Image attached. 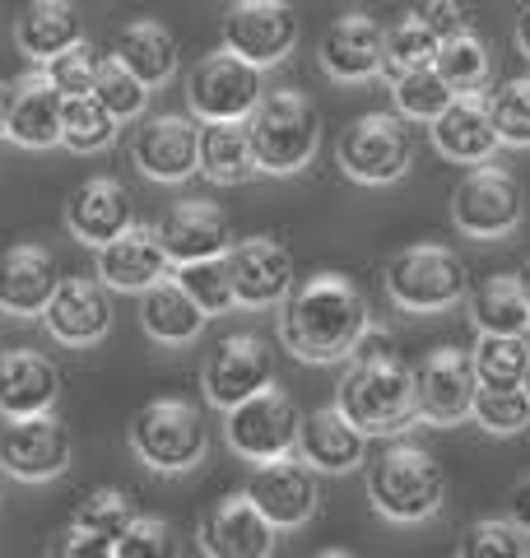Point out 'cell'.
<instances>
[{
  "mask_svg": "<svg viewBox=\"0 0 530 558\" xmlns=\"http://www.w3.org/2000/svg\"><path fill=\"white\" fill-rule=\"evenodd\" d=\"M246 135H252L256 172L289 178V172H303L312 163L316 145H322V117H316L308 94L270 89L252 112V121H246Z\"/></svg>",
  "mask_w": 530,
  "mask_h": 558,
  "instance_id": "4",
  "label": "cell"
},
{
  "mask_svg": "<svg viewBox=\"0 0 530 558\" xmlns=\"http://www.w3.org/2000/svg\"><path fill=\"white\" fill-rule=\"evenodd\" d=\"M392 98H396V117L400 121H433L451 108V89L437 80L433 65L410 70V75H396L392 80Z\"/></svg>",
  "mask_w": 530,
  "mask_h": 558,
  "instance_id": "38",
  "label": "cell"
},
{
  "mask_svg": "<svg viewBox=\"0 0 530 558\" xmlns=\"http://www.w3.org/2000/svg\"><path fill=\"white\" fill-rule=\"evenodd\" d=\"M298 461H303L312 475H345V470L363 465V451H368V438L359 428L349 424L340 410H312L303 414L298 424Z\"/></svg>",
  "mask_w": 530,
  "mask_h": 558,
  "instance_id": "26",
  "label": "cell"
},
{
  "mask_svg": "<svg viewBox=\"0 0 530 558\" xmlns=\"http://www.w3.org/2000/svg\"><path fill=\"white\" fill-rule=\"evenodd\" d=\"M507 521L517 526L521 535H530V475L511 488V498H507Z\"/></svg>",
  "mask_w": 530,
  "mask_h": 558,
  "instance_id": "49",
  "label": "cell"
},
{
  "mask_svg": "<svg viewBox=\"0 0 530 558\" xmlns=\"http://www.w3.org/2000/svg\"><path fill=\"white\" fill-rule=\"evenodd\" d=\"M140 322H145L149 336L164 340V344H191L205 326L201 307L177 289V279H164V284H154L149 293H140Z\"/></svg>",
  "mask_w": 530,
  "mask_h": 558,
  "instance_id": "33",
  "label": "cell"
},
{
  "mask_svg": "<svg viewBox=\"0 0 530 558\" xmlns=\"http://www.w3.org/2000/svg\"><path fill=\"white\" fill-rule=\"evenodd\" d=\"M94 98L103 102V112H108L117 126H121V121H140V117H145V108H149V89L131 75V70H121L112 57L98 61Z\"/></svg>",
  "mask_w": 530,
  "mask_h": 558,
  "instance_id": "42",
  "label": "cell"
},
{
  "mask_svg": "<svg viewBox=\"0 0 530 558\" xmlns=\"http://www.w3.org/2000/svg\"><path fill=\"white\" fill-rule=\"evenodd\" d=\"M135 517H140V512L131 508V498L121 494V488H94V494H88L80 508H75L70 526H80V531H88V535H98V539H108V545H117V539L131 531Z\"/></svg>",
  "mask_w": 530,
  "mask_h": 558,
  "instance_id": "41",
  "label": "cell"
},
{
  "mask_svg": "<svg viewBox=\"0 0 530 558\" xmlns=\"http://www.w3.org/2000/svg\"><path fill=\"white\" fill-rule=\"evenodd\" d=\"M242 498L252 502V508L270 521V531H298L308 526L316 517V475L303 465V461H265V465H252V475H246V488Z\"/></svg>",
  "mask_w": 530,
  "mask_h": 558,
  "instance_id": "14",
  "label": "cell"
},
{
  "mask_svg": "<svg viewBox=\"0 0 530 558\" xmlns=\"http://www.w3.org/2000/svg\"><path fill=\"white\" fill-rule=\"evenodd\" d=\"M335 410H340L363 438L373 433H400L414 424V368L396 354V344L382 330H368L353 349L349 368L335 387Z\"/></svg>",
  "mask_w": 530,
  "mask_h": 558,
  "instance_id": "2",
  "label": "cell"
},
{
  "mask_svg": "<svg viewBox=\"0 0 530 558\" xmlns=\"http://www.w3.org/2000/svg\"><path fill=\"white\" fill-rule=\"evenodd\" d=\"M112 558H182V539L164 517H135L131 531L112 545Z\"/></svg>",
  "mask_w": 530,
  "mask_h": 558,
  "instance_id": "45",
  "label": "cell"
},
{
  "mask_svg": "<svg viewBox=\"0 0 530 558\" xmlns=\"http://www.w3.org/2000/svg\"><path fill=\"white\" fill-rule=\"evenodd\" d=\"M154 233H158V247H164V256L177 270L196 266V260L228 256V247H233V223H228L224 209L209 205V201L172 205L168 215L154 223Z\"/></svg>",
  "mask_w": 530,
  "mask_h": 558,
  "instance_id": "17",
  "label": "cell"
},
{
  "mask_svg": "<svg viewBox=\"0 0 530 558\" xmlns=\"http://www.w3.org/2000/svg\"><path fill=\"white\" fill-rule=\"evenodd\" d=\"M521 396L530 400V363H526V377H521Z\"/></svg>",
  "mask_w": 530,
  "mask_h": 558,
  "instance_id": "54",
  "label": "cell"
},
{
  "mask_svg": "<svg viewBox=\"0 0 530 558\" xmlns=\"http://www.w3.org/2000/svg\"><path fill=\"white\" fill-rule=\"evenodd\" d=\"M433 145H437V154H447L451 163L484 168V159L498 149V131H493V121H489L484 98H451V108L433 121Z\"/></svg>",
  "mask_w": 530,
  "mask_h": 558,
  "instance_id": "28",
  "label": "cell"
},
{
  "mask_svg": "<svg viewBox=\"0 0 530 558\" xmlns=\"http://www.w3.org/2000/svg\"><path fill=\"white\" fill-rule=\"evenodd\" d=\"M466 289H470L466 260L451 247H442V242H414V247L396 252L392 266H386V293L405 312L456 307L466 299Z\"/></svg>",
  "mask_w": 530,
  "mask_h": 558,
  "instance_id": "6",
  "label": "cell"
},
{
  "mask_svg": "<svg viewBox=\"0 0 530 558\" xmlns=\"http://www.w3.org/2000/svg\"><path fill=\"white\" fill-rule=\"evenodd\" d=\"M517 284H521V293H526V303H530V260L521 266V275H517Z\"/></svg>",
  "mask_w": 530,
  "mask_h": 558,
  "instance_id": "52",
  "label": "cell"
},
{
  "mask_svg": "<svg viewBox=\"0 0 530 558\" xmlns=\"http://www.w3.org/2000/svg\"><path fill=\"white\" fill-rule=\"evenodd\" d=\"M57 396H61L57 363L38 354V349H5V363H0V414L38 418L51 414Z\"/></svg>",
  "mask_w": 530,
  "mask_h": 558,
  "instance_id": "25",
  "label": "cell"
},
{
  "mask_svg": "<svg viewBox=\"0 0 530 558\" xmlns=\"http://www.w3.org/2000/svg\"><path fill=\"white\" fill-rule=\"evenodd\" d=\"M196 172H205L219 186H238L256 178V159H252V135L246 121H228V126H201V159Z\"/></svg>",
  "mask_w": 530,
  "mask_h": 558,
  "instance_id": "32",
  "label": "cell"
},
{
  "mask_svg": "<svg viewBox=\"0 0 530 558\" xmlns=\"http://www.w3.org/2000/svg\"><path fill=\"white\" fill-rule=\"evenodd\" d=\"M433 70H437V80L451 89V98H480V89L489 84V70H493L489 43L474 38V33H461V38L437 47Z\"/></svg>",
  "mask_w": 530,
  "mask_h": 558,
  "instance_id": "34",
  "label": "cell"
},
{
  "mask_svg": "<svg viewBox=\"0 0 530 558\" xmlns=\"http://www.w3.org/2000/svg\"><path fill=\"white\" fill-rule=\"evenodd\" d=\"M228 279H233L238 307H275L289 299L293 279V252L279 238H242L228 247Z\"/></svg>",
  "mask_w": 530,
  "mask_h": 558,
  "instance_id": "16",
  "label": "cell"
},
{
  "mask_svg": "<svg viewBox=\"0 0 530 558\" xmlns=\"http://www.w3.org/2000/svg\"><path fill=\"white\" fill-rule=\"evenodd\" d=\"M335 159L363 186H386L400 182L414 163V135L396 112H363L359 121H349Z\"/></svg>",
  "mask_w": 530,
  "mask_h": 558,
  "instance_id": "7",
  "label": "cell"
},
{
  "mask_svg": "<svg viewBox=\"0 0 530 558\" xmlns=\"http://www.w3.org/2000/svg\"><path fill=\"white\" fill-rule=\"evenodd\" d=\"M373 330L368 303L353 279L335 270H316L298 279L289 299L279 303V340L303 363H340L353 359V349Z\"/></svg>",
  "mask_w": 530,
  "mask_h": 558,
  "instance_id": "1",
  "label": "cell"
},
{
  "mask_svg": "<svg viewBox=\"0 0 530 558\" xmlns=\"http://www.w3.org/2000/svg\"><path fill=\"white\" fill-rule=\"evenodd\" d=\"M201 554L205 558H270L275 531L242 494H228L201 517Z\"/></svg>",
  "mask_w": 530,
  "mask_h": 558,
  "instance_id": "21",
  "label": "cell"
},
{
  "mask_svg": "<svg viewBox=\"0 0 530 558\" xmlns=\"http://www.w3.org/2000/svg\"><path fill=\"white\" fill-rule=\"evenodd\" d=\"M98 51L94 47H70L65 57H57V61H47L43 65V80L51 84V89L61 94V102H70V98H94V80H98Z\"/></svg>",
  "mask_w": 530,
  "mask_h": 558,
  "instance_id": "44",
  "label": "cell"
},
{
  "mask_svg": "<svg viewBox=\"0 0 530 558\" xmlns=\"http://www.w3.org/2000/svg\"><path fill=\"white\" fill-rule=\"evenodd\" d=\"M80 10L70 0H33V5L20 10L14 20V38H20V51L33 61H57L70 47H80Z\"/></svg>",
  "mask_w": 530,
  "mask_h": 558,
  "instance_id": "29",
  "label": "cell"
},
{
  "mask_svg": "<svg viewBox=\"0 0 530 558\" xmlns=\"http://www.w3.org/2000/svg\"><path fill=\"white\" fill-rule=\"evenodd\" d=\"M0 363H5V344H0Z\"/></svg>",
  "mask_w": 530,
  "mask_h": 558,
  "instance_id": "56",
  "label": "cell"
},
{
  "mask_svg": "<svg viewBox=\"0 0 530 558\" xmlns=\"http://www.w3.org/2000/svg\"><path fill=\"white\" fill-rule=\"evenodd\" d=\"M526 363H530V340H517V336H480V344L470 349V368L484 391L521 387Z\"/></svg>",
  "mask_w": 530,
  "mask_h": 558,
  "instance_id": "35",
  "label": "cell"
},
{
  "mask_svg": "<svg viewBox=\"0 0 530 558\" xmlns=\"http://www.w3.org/2000/svg\"><path fill=\"white\" fill-rule=\"evenodd\" d=\"M447 498V470L419 442H392L382 457L368 465V502L400 526L429 521L442 512Z\"/></svg>",
  "mask_w": 530,
  "mask_h": 558,
  "instance_id": "3",
  "label": "cell"
},
{
  "mask_svg": "<svg viewBox=\"0 0 530 558\" xmlns=\"http://www.w3.org/2000/svg\"><path fill=\"white\" fill-rule=\"evenodd\" d=\"M117 140V121L103 112L98 98H70L61 102V145L75 154H94L108 149Z\"/></svg>",
  "mask_w": 530,
  "mask_h": 558,
  "instance_id": "39",
  "label": "cell"
},
{
  "mask_svg": "<svg viewBox=\"0 0 530 558\" xmlns=\"http://www.w3.org/2000/svg\"><path fill=\"white\" fill-rule=\"evenodd\" d=\"M489 121L498 131V145L530 149V75H511L484 98Z\"/></svg>",
  "mask_w": 530,
  "mask_h": 558,
  "instance_id": "36",
  "label": "cell"
},
{
  "mask_svg": "<svg viewBox=\"0 0 530 558\" xmlns=\"http://www.w3.org/2000/svg\"><path fill=\"white\" fill-rule=\"evenodd\" d=\"M5 131H10V84L0 80V140H5Z\"/></svg>",
  "mask_w": 530,
  "mask_h": 558,
  "instance_id": "51",
  "label": "cell"
},
{
  "mask_svg": "<svg viewBox=\"0 0 530 558\" xmlns=\"http://www.w3.org/2000/svg\"><path fill=\"white\" fill-rule=\"evenodd\" d=\"M172 279H177V289H182L186 299L201 307V317H219V312L238 307V299H233V279H228V260H224V256H215V260H196V266H182Z\"/></svg>",
  "mask_w": 530,
  "mask_h": 558,
  "instance_id": "40",
  "label": "cell"
},
{
  "mask_svg": "<svg viewBox=\"0 0 530 558\" xmlns=\"http://www.w3.org/2000/svg\"><path fill=\"white\" fill-rule=\"evenodd\" d=\"M526 215V191L507 168H470L451 191V219L466 238H507Z\"/></svg>",
  "mask_w": 530,
  "mask_h": 558,
  "instance_id": "9",
  "label": "cell"
},
{
  "mask_svg": "<svg viewBox=\"0 0 530 558\" xmlns=\"http://www.w3.org/2000/svg\"><path fill=\"white\" fill-rule=\"evenodd\" d=\"M65 229L80 242H88V247H108L112 238L135 229V209H131L127 186H121L117 178L80 182L65 201Z\"/></svg>",
  "mask_w": 530,
  "mask_h": 558,
  "instance_id": "22",
  "label": "cell"
},
{
  "mask_svg": "<svg viewBox=\"0 0 530 558\" xmlns=\"http://www.w3.org/2000/svg\"><path fill=\"white\" fill-rule=\"evenodd\" d=\"M474 391H480V381H474L466 349L442 344L414 368V414L437 428H451L461 418H470Z\"/></svg>",
  "mask_w": 530,
  "mask_h": 558,
  "instance_id": "15",
  "label": "cell"
},
{
  "mask_svg": "<svg viewBox=\"0 0 530 558\" xmlns=\"http://www.w3.org/2000/svg\"><path fill=\"white\" fill-rule=\"evenodd\" d=\"M43 326L51 340L61 344H94L108 336L112 326V299L108 289L98 284V279L88 275H65L57 293H51V303L43 312Z\"/></svg>",
  "mask_w": 530,
  "mask_h": 558,
  "instance_id": "19",
  "label": "cell"
},
{
  "mask_svg": "<svg viewBox=\"0 0 530 558\" xmlns=\"http://www.w3.org/2000/svg\"><path fill=\"white\" fill-rule=\"evenodd\" d=\"M298 424H303L298 405L279 387H270L256 400H246V405L228 410L224 433H228V447H233L242 461L265 465V461H285L298 447Z\"/></svg>",
  "mask_w": 530,
  "mask_h": 558,
  "instance_id": "12",
  "label": "cell"
},
{
  "mask_svg": "<svg viewBox=\"0 0 530 558\" xmlns=\"http://www.w3.org/2000/svg\"><path fill=\"white\" fill-rule=\"evenodd\" d=\"M5 135L24 149L61 145V94L43 80V70L10 84V131Z\"/></svg>",
  "mask_w": 530,
  "mask_h": 558,
  "instance_id": "27",
  "label": "cell"
},
{
  "mask_svg": "<svg viewBox=\"0 0 530 558\" xmlns=\"http://www.w3.org/2000/svg\"><path fill=\"white\" fill-rule=\"evenodd\" d=\"M470 418L498 438H511V433H526L530 428V400L521 396V387L511 391H474V405H470Z\"/></svg>",
  "mask_w": 530,
  "mask_h": 558,
  "instance_id": "43",
  "label": "cell"
},
{
  "mask_svg": "<svg viewBox=\"0 0 530 558\" xmlns=\"http://www.w3.org/2000/svg\"><path fill=\"white\" fill-rule=\"evenodd\" d=\"M47 558H112V545L108 539H98V535H88V531H80V526H65V531L51 535Z\"/></svg>",
  "mask_w": 530,
  "mask_h": 558,
  "instance_id": "48",
  "label": "cell"
},
{
  "mask_svg": "<svg viewBox=\"0 0 530 558\" xmlns=\"http://www.w3.org/2000/svg\"><path fill=\"white\" fill-rule=\"evenodd\" d=\"M410 14L433 33L437 43H451V38H461V33H470V20H466V10L456 5V0H429V5H410Z\"/></svg>",
  "mask_w": 530,
  "mask_h": 558,
  "instance_id": "47",
  "label": "cell"
},
{
  "mask_svg": "<svg viewBox=\"0 0 530 558\" xmlns=\"http://www.w3.org/2000/svg\"><path fill=\"white\" fill-rule=\"evenodd\" d=\"M265 98V84H261V70L242 65L238 57L228 51H215L205 57L186 80V102L205 126H228V121H252V112L261 108Z\"/></svg>",
  "mask_w": 530,
  "mask_h": 558,
  "instance_id": "10",
  "label": "cell"
},
{
  "mask_svg": "<svg viewBox=\"0 0 530 558\" xmlns=\"http://www.w3.org/2000/svg\"><path fill=\"white\" fill-rule=\"evenodd\" d=\"M112 61L121 70H131V75L145 84V89H158V84H168L172 70H177V43L168 38L164 24L135 20V24H127V28L117 33Z\"/></svg>",
  "mask_w": 530,
  "mask_h": 558,
  "instance_id": "30",
  "label": "cell"
},
{
  "mask_svg": "<svg viewBox=\"0 0 530 558\" xmlns=\"http://www.w3.org/2000/svg\"><path fill=\"white\" fill-rule=\"evenodd\" d=\"M0 494H5V470H0Z\"/></svg>",
  "mask_w": 530,
  "mask_h": 558,
  "instance_id": "55",
  "label": "cell"
},
{
  "mask_svg": "<svg viewBox=\"0 0 530 558\" xmlns=\"http://www.w3.org/2000/svg\"><path fill=\"white\" fill-rule=\"evenodd\" d=\"M57 284H61L57 260L38 242H20V247L0 252V312H10V317H43Z\"/></svg>",
  "mask_w": 530,
  "mask_h": 558,
  "instance_id": "24",
  "label": "cell"
},
{
  "mask_svg": "<svg viewBox=\"0 0 530 558\" xmlns=\"http://www.w3.org/2000/svg\"><path fill=\"white\" fill-rule=\"evenodd\" d=\"M201 159V121L182 112L145 117L135 131V163L154 182H186Z\"/></svg>",
  "mask_w": 530,
  "mask_h": 558,
  "instance_id": "18",
  "label": "cell"
},
{
  "mask_svg": "<svg viewBox=\"0 0 530 558\" xmlns=\"http://www.w3.org/2000/svg\"><path fill=\"white\" fill-rule=\"evenodd\" d=\"M131 451L158 475H182V470L201 465L209 451L205 414L191 400H149L145 410L131 418Z\"/></svg>",
  "mask_w": 530,
  "mask_h": 558,
  "instance_id": "5",
  "label": "cell"
},
{
  "mask_svg": "<svg viewBox=\"0 0 530 558\" xmlns=\"http://www.w3.org/2000/svg\"><path fill=\"white\" fill-rule=\"evenodd\" d=\"M172 260L158 247V233L135 223L121 238H112L108 247H98V284L103 289H121V293H149L154 284L168 279Z\"/></svg>",
  "mask_w": 530,
  "mask_h": 558,
  "instance_id": "23",
  "label": "cell"
},
{
  "mask_svg": "<svg viewBox=\"0 0 530 558\" xmlns=\"http://www.w3.org/2000/svg\"><path fill=\"white\" fill-rule=\"evenodd\" d=\"M382 61H386V28L373 14L349 10L340 20H330L322 38V65L330 80H345V84L373 80L382 75Z\"/></svg>",
  "mask_w": 530,
  "mask_h": 558,
  "instance_id": "20",
  "label": "cell"
},
{
  "mask_svg": "<svg viewBox=\"0 0 530 558\" xmlns=\"http://www.w3.org/2000/svg\"><path fill=\"white\" fill-rule=\"evenodd\" d=\"M437 38L429 28H423L410 10L400 14V20L386 28V61H382V75L396 80V75H410V70H423L437 61Z\"/></svg>",
  "mask_w": 530,
  "mask_h": 558,
  "instance_id": "37",
  "label": "cell"
},
{
  "mask_svg": "<svg viewBox=\"0 0 530 558\" xmlns=\"http://www.w3.org/2000/svg\"><path fill=\"white\" fill-rule=\"evenodd\" d=\"M470 317L480 336H530V303L517 284V275H489L480 289L470 293Z\"/></svg>",
  "mask_w": 530,
  "mask_h": 558,
  "instance_id": "31",
  "label": "cell"
},
{
  "mask_svg": "<svg viewBox=\"0 0 530 558\" xmlns=\"http://www.w3.org/2000/svg\"><path fill=\"white\" fill-rule=\"evenodd\" d=\"M517 47L530 57V5H521V14H517Z\"/></svg>",
  "mask_w": 530,
  "mask_h": 558,
  "instance_id": "50",
  "label": "cell"
},
{
  "mask_svg": "<svg viewBox=\"0 0 530 558\" xmlns=\"http://www.w3.org/2000/svg\"><path fill=\"white\" fill-rule=\"evenodd\" d=\"M461 558H526V535L503 517H484L466 531Z\"/></svg>",
  "mask_w": 530,
  "mask_h": 558,
  "instance_id": "46",
  "label": "cell"
},
{
  "mask_svg": "<svg viewBox=\"0 0 530 558\" xmlns=\"http://www.w3.org/2000/svg\"><path fill=\"white\" fill-rule=\"evenodd\" d=\"M70 428L57 414H38V418H10L0 428V470L24 484H43L65 475L70 465Z\"/></svg>",
  "mask_w": 530,
  "mask_h": 558,
  "instance_id": "13",
  "label": "cell"
},
{
  "mask_svg": "<svg viewBox=\"0 0 530 558\" xmlns=\"http://www.w3.org/2000/svg\"><path fill=\"white\" fill-rule=\"evenodd\" d=\"M298 43V14L279 0H238L224 10V51L242 65H279Z\"/></svg>",
  "mask_w": 530,
  "mask_h": 558,
  "instance_id": "11",
  "label": "cell"
},
{
  "mask_svg": "<svg viewBox=\"0 0 530 558\" xmlns=\"http://www.w3.org/2000/svg\"><path fill=\"white\" fill-rule=\"evenodd\" d=\"M316 558H353V554H349V549H322Z\"/></svg>",
  "mask_w": 530,
  "mask_h": 558,
  "instance_id": "53",
  "label": "cell"
},
{
  "mask_svg": "<svg viewBox=\"0 0 530 558\" xmlns=\"http://www.w3.org/2000/svg\"><path fill=\"white\" fill-rule=\"evenodd\" d=\"M201 381H205V396L209 405H219L224 414L256 400L261 391L275 387V354L270 344L252 330H228V336L215 340V349L205 354V368H201Z\"/></svg>",
  "mask_w": 530,
  "mask_h": 558,
  "instance_id": "8",
  "label": "cell"
}]
</instances>
